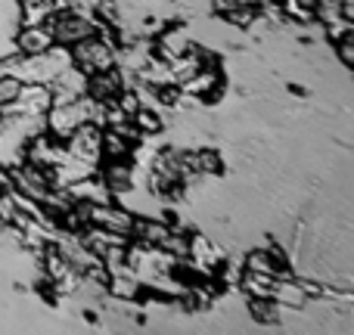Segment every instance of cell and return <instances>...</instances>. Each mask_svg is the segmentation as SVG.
<instances>
[{"mask_svg":"<svg viewBox=\"0 0 354 335\" xmlns=\"http://www.w3.org/2000/svg\"><path fill=\"white\" fill-rule=\"evenodd\" d=\"M72 50V66H78L84 75H97V72H109L115 68V59H118V50L112 44H106V37H84L78 41Z\"/></svg>","mask_w":354,"mask_h":335,"instance_id":"6da1fadb","label":"cell"},{"mask_svg":"<svg viewBox=\"0 0 354 335\" xmlns=\"http://www.w3.org/2000/svg\"><path fill=\"white\" fill-rule=\"evenodd\" d=\"M336 53H339V59H342V66H354V31H342V35L336 37Z\"/></svg>","mask_w":354,"mask_h":335,"instance_id":"277c9868","label":"cell"},{"mask_svg":"<svg viewBox=\"0 0 354 335\" xmlns=\"http://www.w3.org/2000/svg\"><path fill=\"white\" fill-rule=\"evenodd\" d=\"M16 47L22 56H41L53 47V35L47 25H22V31L16 35Z\"/></svg>","mask_w":354,"mask_h":335,"instance_id":"3957f363","label":"cell"},{"mask_svg":"<svg viewBox=\"0 0 354 335\" xmlns=\"http://www.w3.org/2000/svg\"><path fill=\"white\" fill-rule=\"evenodd\" d=\"M47 28H50V35H53V44H59V47H75L78 41L97 35V25H93L87 16L75 12V10L53 12L50 22H47Z\"/></svg>","mask_w":354,"mask_h":335,"instance_id":"7a4b0ae2","label":"cell"}]
</instances>
